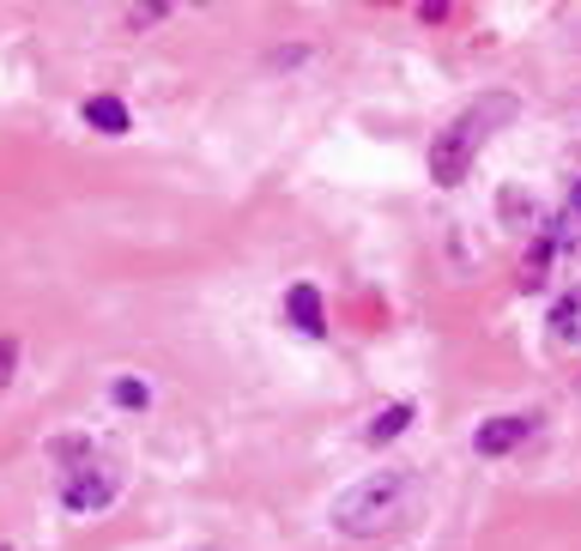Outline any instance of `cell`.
<instances>
[{
	"instance_id": "obj_1",
	"label": "cell",
	"mask_w": 581,
	"mask_h": 551,
	"mask_svg": "<svg viewBox=\"0 0 581 551\" xmlns=\"http://www.w3.org/2000/svg\"><path fill=\"white\" fill-rule=\"evenodd\" d=\"M509 121H515V97L509 92H491V97H478V104H466L461 116L437 133V145H430V176H437L442 188H454L466 176V164H473V152L491 140L497 128H509Z\"/></svg>"
},
{
	"instance_id": "obj_2",
	"label": "cell",
	"mask_w": 581,
	"mask_h": 551,
	"mask_svg": "<svg viewBox=\"0 0 581 551\" xmlns=\"http://www.w3.org/2000/svg\"><path fill=\"white\" fill-rule=\"evenodd\" d=\"M406 497H412V472H370V479H358V485L334 503V527L351 539H370V534L400 521Z\"/></svg>"
},
{
	"instance_id": "obj_3",
	"label": "cell",
	"mask_w": 581,
	"mask_h": 551,
	"mask_svg": "<svg viewBox=\"0 0 581 551\" xmlns=\"http://www.w3.org/2000/svg\"><path fill=\"white\" fill-rule=\"evenodd\" d=\"M67 509H104L109 497H116V479H104V467H79L67 472Z\"/></svg>"
},
{
	"instance_id": "obj_4",
	"label": "cell",
	"mask_w": 581,
	"mask_h": 551,
	"mask_svg": "<svg viewBox=\"0 0 581 551\" xmlns=\"http://www.w3.org/2000/svg\"><path fill=\"white\" fill-rule=\"evenodd\" d=\"M284 315H291V321H298V333H310V340H322V333H327L322 291H315V285H291V297H284Z\"/></svg>"
},
{
	"instance_id": "obj_5",
	"label": "cell",
	"mask_w": 581,
	"mask_h": 551,
	"mask_svg": "<svg viewBox=\"0 0 581 551\" xmlns=\"http://www.w3.org/2000/svg\"><path fill=\"white\" fill-rule=\"evenodd\" d=\"M527 431H533L527 419H491V424H485V431L473 436V448H478V455H509V448H515Z\"/></svg>"
},
{
	"instance_id": "obj_6",
	"label": "cell",
	"mask_w": 581,
	"mask_h": 551,
	"mask_svg": "<svg viewBox=\"0 0 581 551\" xmlns=\"http://www.w3.org/2000/svg\"><path fill=\"white\" fill-rule=\"evenodd\" d=\"M85 121L91 128H104V133H128V109H121V97H91Z\"/></svg>"
},
{
	"instance_id": "obj_7",
	"label": "cell",
	"mask_w": 581,
	"mask_h": 551,
	"mask_svg": "<svg viewBox=\"0 0 581 551\" xmlns=\"http://www.w3.org/2000/svg\"><path fill=\"white\" fill-rule=\"evenodd\" d=\"M406 424H412V407H387V412H375V424H370V443H387V436H400Z\"/></svg>"
},
{
	"instance_id": "obj_8",
	"label": "cell",
	"mask_w": 581,
	"mask_h": 551,
	"mask_svg": "<svg viewBox=\"0 0 581 551\" xmlns=\"http://www.w3.org/2000/svg\"><path fill=\"white\" fill-rule=\"evenodd\" d=\"M116 400H121V407H146V388H140V382H116Z\"/></svg>"
},
{
	"instance_id": "obj_9",
	"label": "cell",
	"mask_w": 581,
	"mask_h": 551,
	"mask_svg": "<svg viewBox=\"0 0 581 551\" xmlns=\"http://www.w3.org/2000/svg\"><path fill=\"white\" fill-rule=\"evenodd\" d=\"M13 357H19V345H13V340H0V382L13 376Z\"/></svg>"
},
{
	"instance_id": "obj_10",
	"label": "cell",
	"mask_w": 581,
	"mask_h": 551,
	"mask_svg": "<svg viewBox=\"0 0 581 551\" xmlns=\"http://www.w3.org/2000/svg\"><path fill=\"white\" fill-rule=\"evenodd\" d=\"M576 212H581V183H576Z\"/></svg>"
}]
</instances>
